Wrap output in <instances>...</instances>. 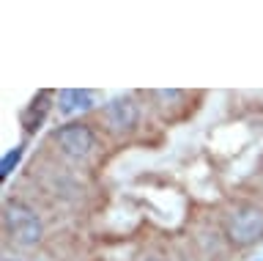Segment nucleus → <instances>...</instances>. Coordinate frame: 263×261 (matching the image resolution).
I'll return each instance as SVG.
<instances>
[{"mask_svg": "<svg viewBox=\"0 0 263 261\" xmlns=\"http://www.w3.org/2000/svg\"><path fill=\"white\" fill-rule=\"evenodd\" d=\"M90 108H93V96L88 91H82V88H63V91L58 94V110H61L63 116L85 113Z\"/></svg>", "mask_w": 263, "mask_h": 261, "instance_id": "5", "label": "nucleus"}, {"mask_svg": "<svg viewBox=\"0 0 263 261\" xmlns=\"http://www.w3.org/2000/svg\"><path fill=\"white\" fill-rule=\"evenodd\" d=\"M104 118L115 132H132L140 124V105L135 96H115V99L107 102L104 108Z\"/></svg>", "mask_w": 263, "mask_h": 261, "instance_id": "4", "label": "nucleus"}, {"mask_svg": "<svg viewBox=\"0 0 263 261\" xmlns=\"http://www.w3.org/2000/svg\"><path fill=\"white\" fill-rule=\"evenodd\" d=\"M3 261H25V258H16V256H6Z\"/></svg>", "mask_w": 263, "mask_h": 261, "instance_id": "8", "label": "nucleus"}, {"mask_svg": "<svg viewBox=\"0 0 263 261\" xmlns=\"http://www.w3.org/2000/svg\"><path fill=\"white\" fill-rule=\"evenodd\" d=\"M225 236L238 250L263 242V206L258 203H236L225 217Z\"/></svg>", "mask_w": 263, "mask_h": 261, "instance_id": "2", "label": "nucleus"}, {"mask_svg": "<svg viewBox=\"0 0 263 261\" xmlns=\"http://www.w3.org/2000/svg\"><path fill=\"white\" fill-rule=\"evenodd\" d=\"M52 141H55L58 149H61V154H66V157H71V160H82L93 151L96 135L88 124H77V121H74V124H66L61 129H55Z\"/></svg>", "mask_w": 263, "mask_h": 261, "instance_id": "3", "label": "nucleus"}, {"mask_svg": "<svg viewBox=\"0 0 263 261\" xmlns=\"http://www.w3.org/2000/svg\"><path fill=\"white\" fill-rule=\"evenodd\" d=\"M3 231H6V239L14 245V248H22V250H30L36 248L44 236V223H41L39 212L25 203L20 198H11L6 201L3 206Z\"/></svg>", "mask_w": 263, "mask_h": 261, "instance_id": "1", "label": "nucleus"}, {"mask_svg": "<svg viewBox=\"0 0 263 261\" xmlns=\"http://www.w3.org/2000/svg\"><path fill=\"white\" fill-rule=\"evenodd\" d=\"M47 110H49V94H39L36 99L30 102V108L22 113V124H25V129H28V132H33V129H36L41 121H44Z\"/></svg>", "mask_w": 263, "mask_h": 261, "instance_id": "6", "label": "nucleus"}, {"mask_svg": "<svg viewBox=\"0 0 263 261\" xmlns=\"http://www.w3.org/2000/svg\"><path fill=\"white\" fill-rule=\"evenodd\" d=\"M148 261H156V258H148Z\"/></svg>", "mask_w": 263, "mask_h": 261, "instance_id": "9", "label": "nucleus"}, {"mask_svg": "<svg viewBox=\"0 0 263 261\" xmlns=\"http://www.w3.org/2000/svg\"><path fill=\"white\" fill-rule=\"evenodd\" d=\"M20 157H22V146H16V149H14L11 154H8V157L3 160V176L11 173V165H14V162H20Z\"/></svg>", "mask_w": 263, "mask_h": 261, "instance_id": "7", "label": "nucleus"}]
</instances>
